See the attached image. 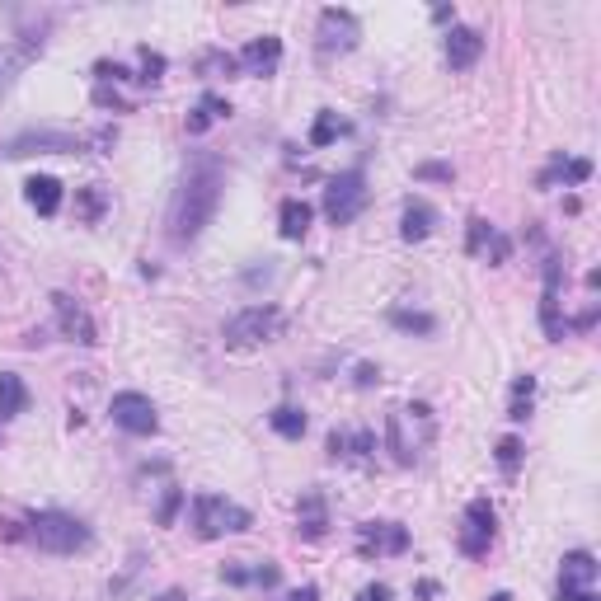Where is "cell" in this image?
<instances>
[{"label": "cell", "mask_w": 601, "mask_h": 601, "mask_svg": "<svg viewBox=\"0 0 601 601\" xmlns=\"http://www.w3.org/2000/svg\"><path fill=\"white\" fill-rule=\"evenodd\" d=\"M29 540L47 555H80V550H90V526L71 512H33Z\"/></svg>", "instance_id": "obj_3"}, {"label": "cell", "mask_w": 601, "mask_h": 601, "mask_svg": "<svg viewBox=\"0 0 601 601\" xmlns=\"http://www.w3.org/2000/svg\"><path fill=\"white\" fill-rule=\"evenodd\" d=\"M287 601H320V587H315V583L296 587V592H292V597H287Z\"/></svg>", "instance_id": "obj_40"}, {"label": "cell", "mask_w": 601, "mask_h": 601, "mask_svg": "<svg viewBox=\"0 0 601 601\" xmlns=\"http://www.w3.org/2000/svg\"><path fill=\"white\" fill-rule=\"evenodd\" d=\"M282 334V310L278 306H249L240 315L226 320L221 339L226 348H259V343H273Z\"/></svg>", "instance_id": "obj_5"}, {"label": "cell", "mask_w": 601, "mask_h": 601, "mask_svg": "<svg viewBox=\"0 0 601 601\" xmlns=\"http://www.w3.org/2000/svg\"><path fill=\"white\" fill-rule=\"evenodd\" d=\"M489 601H512V592H494V597H489Z\"/></svg>", "instance_id": "obj_43"}, {"label": "cell", "mask_w": 601, "mask_h": 601, "mask_svg": "<svg viewBox=\"0 0 601 601\" xmlns=\"http://www.w3.org/2000/svg\"><path fill=\"white\" fill-rule=\"evenodd\" d=\"M249 583L254 587H278V564H268V559L254 564V569H249Z\"/></svg>", "instance_id": "obj_35"}, {"label": "cell", "mask_w": 601, "mask_h": 601, "mask_svg": "<svg viewBox=\"0 0 601 601\" xmlns=\"http://www.w3.org/2000/svg\"><path fill=\"white\" fill-rule=\"evenodd\" d=\"M592 324H597V306H592V310H583V315L573 320V329H592Z\"/></svg>", "instance_id": "obj_42"}, {"label": "cell", "mask_w": 601, "mask_h": 601, "mask_svg": "<svg viewBox=\"0 0 601 601\" xmlns=\"http://www.w3.org/2000/svg\"><path fill=\"white\" fill-rule=\"evenodd\" d=\"M278 231L287 235V240H301V235L310 231V202H301V198H287V202H282Z\"/></svg>", "instance_id": "obj_23"}, {"label": "cell", "mask_w": 601, "mask_h": 601, "mask_svg": "<svg viewBox=\"0 0 601 601\" xmlns=\"http://www.w3.org/2000/svg\"><path fill=\"white\" fill-rule=\"evenodd\" d=\"M531 404H536V376H517V381H512L508 418H512V423H522V418H531Z\"/></svg>", "instance_id": "obj_25"}, {"label": "cell", "mask_w": 601, "mask_h": 601, "mask_svg": "<svg viewBox=\"0 0 601 601\" xmlns=\"http://www.w3.org/2000/svg\"><path fill=\"white\" fill-rule=\"evenodd\" d=\"M24 198H29V207L38 216H57V207H62V184H57L52 174H33L29 184H24Z\"/></svg>", "instance_id": "obj_18"}, {"label": "cell", "mask_w": 601, "mask_h": 601, "mask_svg": "<svg viewBox=\"0 0 601 601\" xmlns=\"http://www.w3.org/2000/svg\"><path fill=\"white\" fill-rule=\"evenodd\" d=\"M216 118H231V104H226L221 94H202V104L188 113V137H202Z\"/></svg>", "instance_id": "obj_21"}, {"label": "cell", "mask_w": 601, "mask_h": 601, "mask_svg": "<svg viewBox=\"0 0 601 601\" xmlns=\"http://www.w3.org/2000/svg\"><path fill=\"white\" fill-rule=\"evenodd\" d=\"M357 550L362 555H404L409 550V531L400 522H367L357 526Z\"/></svg>", "instance_id": "obj_13"}, {"label": "cell", "mask_w": 601, "mask_h": 601, "mask_svg": "<svg viewBox=\"0 0 601 601\" xmlns=\"http://www.w3.org/2000/svg\"><path fill=\"white\" fill-rule=\"evenodd\" d=\"M29 409V386H24V376L15 371H0V423H10Z\"/></svg>", "instance_id": "obj_20"}, {"label": "cell", "mask_w": 601, "mask_h": 601, "mask_svg": "<svg viewBox=\"0 0 601 601\" xmlns=\"http://www.w3.org/2000/svg\"><path fill=\"white\" fill-rule=\"evenodd\" d=\"M559 282H564V263L555 254H545V296H540V329H545V339L550 343H564L569 334V324L559 315Z\"/></svg>", "instance_id": "obj_11"}, {"label": "cell", "mask_w": 601, "mask_h": 601, "mask_svg": "<svg viewBox=\"0 0 601 601\" xmlns=\"http://www.w3.org/2000/svg\"><path fill=\"white\" fill-rule=\"evenodd\" d=\"M235 62L245 66V71H254V76H268V71L282 62V38L263 33V38H254V43H245V52H240Z\"/></svg>", "instance_id": "obj_16"}, {"label": "cell", "mask_w": 601, "mask_h": 601, "mask_svg": "<svg viewBox=\"0 0 601 601\" xmlns=\"http://www.w3.org/2000/svg\"><path fill=\"white\" fill-rule=\"evenodd\" d=\"M357 601H395V597H390L386 583H371V587H362V597H357Z\"/></svg>", "instance_id": "obj_38"}, {"label": "cell", "mask_w": 601, "mask_h": 601, "mask_svg": "<svg viewBox=\"0 0 601 601\" xmlns=\"http://www.w3.org/2000/svg\"><path fill=\"white\" fill-rule=\"evenodd\" d=\"M137 62H141V85H155V80L165 76V57H160V52H151V47H141L137 52Z\"/></svg>", "instance_id": "obj_30"}, {"label": "cell", "mask_w": 601, "mask_h": 601, "mask_svg": "<svg viewBox=\"0 0 601 601\" xmlns=\"http://www.w3.org/2000/svg\"><path fill=\"white\" fill-rule=\"evenodd\" d=\"M0 90H5V66H0Z\"/></svg>", "instance_id": "obj_44"}, {"label": "cell", "mask_w": 601, "mask_h": 601, "mask_svg": "<svg viewBox=\"0 0 601 601\" xmlns=\"http://www.w3.org/2000/svg\"><path fill=\"white\" fill-rule=\"evenodd\" d=\"M357 38H362V24H357L353 10H324L320 15V57L353 52Z\"/></svg>", "instance_id": "obj_10"}, {"label": "cell", "mask_w": 601, "mask_h": 601, "mask_svg": "<svg viewBox=\"0 0 601 601\" xmlns=\"http://www.w3.org/2000/svg\"><path fill=\"white\" fill-rule=\"evenodd\" d=\"M371 451H376V432H353V437H348V447H343V461H367Z\"/></svg>", "instance_id": "obj_29"}, {"label": "cell", "mask_w": 601, "mask_h": 601, "mask_svg": "<svg viewBox=\"0 0 601 601\" xmlns=\"http://www.w3.org/2000/svg\"><path fill=\"white\" fill-rule=\"evenodd\" d=\"M587 174H592L587 160H564V155H555V160H550V170L540 174V188H555L559 179H564V184H583Z\"/></svg>", "instance_id": "obj_22"}, {"label": "cell", "mask_w": 601, "mask_h": 601, "mask_svg": "<svg viewBox=\"0 0 601 601\" xmlns=\"http://www.w3.org/2000/svg\"><path fill=\"white\" fill-rule=\"evenodd\" d=\"M479 254H489V263H508L512 259V240L503 231H494V226H489V240H484V249H479Z\"/></svg>", "instance_id": "obj_32"}, {"label": "cell", "mask_w": 601, "mask_h": 601, "mask_svg": "<svg viewBox=\"0 0 601 601\" xmlns=\"http://www.w3.org/2000/svg\"><path fill=\"white\" fill-rule=\"evenodd\" d=\"M329 531V508H324V494H301V508H296V536L301 540H324Z\"/></svg>", "instance_id": "obj_15"}, {"label": "cell", "mask_w": 601, "mask_h": 601, "mask_svg": "<svg viewBox=\"0 0 601 601\" xmlns=\"http://www.w3.org/2000/svg\"><path fill=\"white\" fill-rule=\"evenodd\" d=\"M362 207H367V179H362V170H343L324 184V216H329L334 226L357 221Z\"/></svg>", "instance_id": "obj_6"}, {"label": "cell", "mask_w": 601, "mask_h": 601, "mask_svg": "<svg viewBox=\"0 0 601 601\" xmlns=\"http://www.w3.org/2000/svg\"><path fill=\"white\" fill-rule=\"evenodd\" d=\"M432 437H437V414H432L423 400L395 409L386 423V442H390V451H395V465L423 461V451L432 447Z\"/></svg>", "instance_id": "obj_2"}, {"label": "cell", "mask_w": 601, "mask_h": 601, "mask_svg": "<svg viewBox=\"0 0 601 601\" xmlns=\"http://www.w3.org/2000/svg\"><path fill=\"white\" fill-rule=\"evenodd\" d=\"M484 52V33L479 29H465V24H451L447 33V66L451 71H470Z\"/></svg>", "instance_id": "obj_14"}, {"label": "cell", "mask_w": 601, "mask_h": 601, "mask_svg": "<svg viewBox=\"0 0 601 601\" xmlns=\"http://www.w3.org/2000/svg\"><path fill=\"white\" fill-rule=\"evenodd\" d=\"M517 465H522V442H517V437H503V442H498V470H503V475H517Z\"/></svg>", "instance_id": "obj_31"}, {"label": "cell", "mask_w": 601, "mask_h": 601, "mask_svg": "<svg viewBox=\"0 0 601 601\" xmlns=\"http://www.w3.org/2000/svg\"><path fill=\"white\" fill-rule=\"evenodd\" d=\"M494 503L489 498H475L470 508H465V526H461V536H456V545H461V555L479 559V555H489V545H494Z\"/></svg>", "instance_id": "obj_8"}, {"label": "cell", "mask_w": 601, "mask_h": 601, "mask_svg": "<svg viewBox=\"0 0 601 601\" xmlns=\"http://www.w3.org/2000/svg\"><path fill=\"white\" fill-rule=\"evenodd\" d=\"M249 526H254L249 508L231 503V498H221V494H202L198 503H193V531H198V540L240 536V531H249Z\"/></svg>", "instance_id": "obj_4"}, {"label": "cell", "mask_w": 601, "mask_h": 601, "mask_svg": "<svg viewBox=\"0 0 601 601\" xmlns=\"http://www.w3.org/2000/svg\"><path fill=\"white\" fill-rule=\"evenodd\" d=\"M104 207H108V193L99 184H90V188H76V216L85 221V226H94L99 216H104Z\"/></svg>", "instance_id": "obj_26"}, {"label": "cell", "mask_w": 601, "mask_h": 601, "mask_svg": "<svg viewBox=\"0 0 601 601\" xmlns=\"http://www.w3.org/2000/svg\"><path fill=\"white\" fill-rule=\"evenodd\" d=\"M66 151H80V137L52 132V127H29V132L5 141V155H10V160H19V155H66Z\"/></svg>", "instance_id": "obj_9"}, {"label": "cell", "mask_w": 601, "mask_h": 601, "mask_svg": "<svg viewBox=\"0 0 601 601\" xmlns=\"http://www.w3.org/2000/svg\"><path fill=\"white\" fill-rule=\"evenodd\" d=\"M52 310H57V324H62V334L71 343H80V348H94V343H99V329H94L90 310L80 306L71 292H52Z\"/></svg>", "instance_id": "obj_12"}, {"label": "cell", "mask_w": 601, "mask_h": 601, "mask_svg": "<svg viewBox=\"0 0 601 601\" xmlns=\"http://www.w3.org/2000/svg\"><path fill=\"white\" fill-rule=\"evenodd\" d=\"M179 508H184V494H179V489H170V494H165V503H160V512H155V522H160V526H174Z\"/></svg>", "instance_id": "obj_34"}, {"label": "cell", "mask_w": 601, "mask_h": 601, "mask_svg": "<svg viewBox=\"0 0 601 601\" xmlns=\"http://www.w3.org/2000/svg\"><path fill=\"white\" fill-rule=\"evenodd\" d=\"M221 578H226V583H235V587H245L249 583V569H235V564H231V569H221Z\"/></svg>", "instance_id": "obj_41"}, {"label": "cell", "mask_w": 601, "mask_h": 601, "mask_svg": "<svg viewBox=\"0 0 601 601\" xmlns=\"http://www.w3.org/2000/svg\"><path fill=\"white\" fill-rule=\"evenodd\" d=\"M108 414H113V423L123 432H132V437H151V432L160 428V414H155L151 395H141V390H118L113 404H108Z\"/></svg>", "instance_id": "obj_7"}, {"label": "cell", "mask_w": 601, "mask_h": 601, "mask_svg": "<svg viewBox=\"0 0 601 601\" xmlns=\"http://www.w3.org/2000/svg\"><path fill=\"white\" fill-rule=\"evenodd\" d=\"M414 179H423V184H451L456 179V170L451 165H442V160H423L414 170Z\"/></svg>", "instance_id": "obj_33"}, {"label": "cell", "mask_w": 601, "mask_h": 601, "mask_svg": "<svg viewBox=\"0 0 601 601\" xmlns=\"http://www.w3.org/2000/svg\"><path fill=\"white\" fill-rule=\"evenodd\" d=\"M343 132H348V123H343L339 113L320 108V118H315V127H310V146H329V141H339Z\"/></svg>", "instance_id": "obj_27"}, {"label": "cell", "mask_w": 601, "mask_h": 601, "mask_svg": "<svg viewBox=\"0 0 601 601\" xmlns=\"http://www.w3.org/2000/svg\"><path fill=\"white\" fill-rule=\"evenodd\" d=\"M268 423H273V432L287 437V442H301V437H306V414H301L296 404H278V409L268 414Z\"/></svg>", "instance_id": "obj_24"}, {"label": "cell", "mask_w": 601, "mask_h": 601, "mask_svg": "<svg viewBox=\"0 0 601 601\" xmlns=\"http://www.w3.org/2000/svg\"><path fill=\"white\" fill-rule=\"evenodd\" d=\"M484 240H489V221H484V216H475V221H470V240H465V249H470V254H479V249H484Z\"/></svg>", "instance_id": "obj_36"}, {"label": "cell", "mask_w": 601, "mask_h": 601, "mask_svg": "<svg viewBox=\"0 0 601 601\" xmlns=\"http://www.w3.org/2000/svg\"><path fill=\"white\" fill-rule=\"evenodd\" d=\"M390 324H395V329H404V334H432V329H437V320H432V315H423V310H390Z\"/></svg>", "instance_id": "obj_28"}, {"label": "cell", "mask_w": 601, "mask_h": 601, "mask_svg": "<svg viewBox=\"0 0 601 601\" xmlns=\"http://www.w3.org/2000/svg\"><path fill=\"white\" fill-rule=\"evenodd\" d=\"M432 226H437V212H432L423 198H409L404 202V216H400V235L409 240V245H418V240H428Z\"/></svg>", "instance_id": "obj_17"}, {"label": "cell", "mask_w": 601, "mask_h": 601, "mask_svg": "<svg viewBox=\"0 0 601 601\" xmlns=\"http://www.w3.org/2000/svg\"><path fill=\"white\" fill-rule=\"evenodd\" d=\"M376 381H381V367H367V362H362V367H357V386L367 390V386H376Z\"/></svg>", "instance_id": "obj_39"}, {"label": "cell", "mask_w": 601, "mask_h": 601, "mask_svg": "<svg viewBox=\"0 0 601 601\" xmlns=\"http://www.w3.org/2000/svg\"><path fill=\"white\" fill-rule=\"evenodd\" d=\"M597 555H587V550H573V555H564V564H559V587H592L597 583Z\"/></svg>", "instance_id": "obj_19"}, {"label": "cell", "mask_w": 601, "mask_h": 601, "mask_svg": "<svg viewBox=\"0 0 601 601\" xmlns=\"http://www.w3.org/2000/svg\"><path fill=\"white\" fill-rule=\"evenodd\" d=\"M221 188H226L221 160L198 155V160L184 170L179 188H174V202H170V240L174 245H188V240H198V235L212 226L216 207H221Z\"/></svg>", "instance_id": "obj_1"}, {"label": "cell", "mask_w": 601, "mask_h": 601, "mask_svg": "<svg viewBox=\"0 0 601 601\" xmlns=\"http://www.w3.org/2000/svg\"><path fill=\"white\" fill-rule=\"evenodd\" d=\"M559 601H597L592 587H559Z\"/></svg>", "instance_id": "obj_37"}]
</instances>
